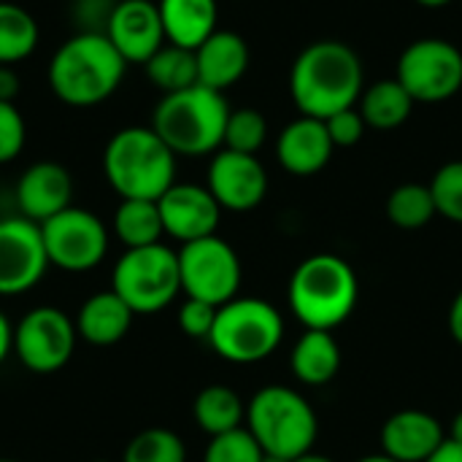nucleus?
Wrapping results in <instances>:
<instances>
[{"label": "nucleus", "instance_id": "f257e3e1", "mask_svg": "<svg viewBox=\"0 0 462 462\" xmlns=\"http://www.w3.org/2000/svg\"><path fill=\"white\" fill-rule=\"evenodd\" d=\"M363 89L365 70L360 54L336 38L309 43L290 68V95L303 116L325 122L357 106Z\"/></svg>", "mask_w": 462, "mask_h": 462}, {"label": "nucleus", "instance_id": "f03ea898", "mask_svg": "<svg viewBox=\"0 0 462 462\" xmlns=\"http://www.w3.org/2000/svg\"><path fill=\"white\" fill-rule=\"evenodd\" d=\"M125 70L127 62L106 32L79 30L54 49L46 81L60 103L70 108H92L119 89Z\"/></svg>", "mask_w": 462, "mask_h": 462}, {"label": "nucleus", "instance_id": "7ed1b4c3", "mask_svg": "<svg viewBox=\"0 0 462 462\" xmlns=\"http://www.w3.org/2000/svg\"><path fill=\"white\" fill-rule=\"evenodd\" d=\"M230 111L225 92L192 84L181 92L162 95L152 114V130L176 157H206L225 146Z\"/></svg>", "mask_w": 462, "mask_h": 462}, {"label": "nucleus", "instance_id": "20e7f679", "mask_svg": "<svg viewBox=\"0 0 462 462\" xmlns=\"http://www.w3.org/2000/svg\"><path fill=\"white\" fill-rule=\"evenodd\" d=\"M360 298L355 268L338 254H311L290 276L287 300L306 330H336L344 325Z\"/></svg>", "mask_w": 462, "mask_h": 462}, {"label": "nucleus", "instance_id": "39448f33", "mask_svg": "<svg viewBox=\"0 0 462 462\" xmlns=\"http://www.w3.org/2000/svg\"><path fill=\"white\" fill-rule=\"evenodd\" d=\"M103 173L122 200H160L176 184V154L152 127L130 125L108 138Z\"/></svg>", "mask_w": 462, "mask_h": 462}, {"label": "nucleus", "instance_id": "423d86ee", "mask_svg": "<svg viewBox=\"0 0 462 462\" xmlns=\"http://www.w3.org/2000/svg\"><path fill=\"white\" fill-rule=\"evenodd\" d=\"M246 430L265 455L298 460L314 452L319 422L317 411L300 393L284 384H271L257 390L246 403Z\"/></svg>", "mask_w": 462, "mask_h": 462}, {"label": "nucleus", "instance_id": "0eeeda50", "mask_svg": "<svg viewBox=\"0 0 462 462\" xmlns=\"http://www.w3.org/2000/svg\"><path fill=\"white\" fill-rule=\"evenodd\" d=\"M284 338V319L276 306L260 298H233L217 309L211 349L236 365L268 360Z\"/></svg>", "mask_w": 462, "mask_h": 462}, {"label": "nucleus", "instance_id": "6e6552de", "mask_svg": "<svg viewBox=\"0 0 462 462\" xmlns=\"http://www.w3.org/2000/svg\"><path fill=\"white\" fill-rule=\"evenodd\" d=\"M111 290L138 317L168 309L181 292L179 254L165 244L125 249L111 271Z\"/></svg>", "mask_w": 462, "mask_h": 462}, {"label": "nucleus", "instance_id": "1a4fd4ad", "mask_svg": "<svg viewBox=\"0 0 462 462\" xmlns=\"http://www.w3.org/2000/svg\"><path fill=\"white\" fill-rule=\"evenodd\" d=\"M176 254H179L181 292L187 298L206 300L217 309L238 298L241 260L225 238L219 236L198 238L181 244Z\"/></svg>", "mask_w": 462, "mask_h": 462}, {"label": "nucleus", "instance_id": "9d476101", "mask_svg": "<svg viewBox=\"0 0 462 462\" xmlns=\"http://www.w3.org/2000/svg\"><path fill=\"white\" fill-rule=\"evenodd\" d=\"M395 79L414 103H444L462 89V51L447 38H417L401 51Z\"/></svg>", "mask_w": 462, "mask_h": 462}, {"label": "nucleus", "instance_id": "9b49d317", "mask_svg": "<svg viewBox=\"0 0 462 462\" xmlns=\"http://www.w3.org/2000/svg\"><path fill=\"white\" fill-rule=\"evenodd\" d=\"M49 265L65 273L95 271L108 252V230L89 208L68 206L41 225Z\"/></svg>", "mask_w": 462, "mask_h": 462}, {"label": "nucleus", "instance_id": "f8f14e48", "mask_svg": "<svg viewBox=\"0 0 462 462\" xmlns=\"http://www.w3.org/2000/svg\"><path fill=\"white\" fill-rule=\"evenodd\" d=\"M76 341L73 319L57 306H35L14 328V355L38 376L65 368L76 352Z\"/></svg>", "mask_w": 462, "mask_h": 462}, {"label": "nucleus", "instance_id": "ddd939ff", "mask_svg": "<svg viewBox=\"0 0 462 462\" xmlns=\"http://www.w3.org/2000/svg\"><path fill=\"white\" fill-rule=\"evenodd\" d=\"M49 271L41 225L27 217L0 219V298L30 292Z\"/></svg>", "mask_w": 462, "mask_h": 462}, {"label": "nucleus", "instance_id": "4468645a", "mask_svg": "<svg viewBox=\"0 0 462 462\" xmlns=\"http://www.w3.org/2000/svg\"><path fill=\"white\" fill-rule=\"evenodd\" d=\"M206 187L222 211H252L268 195V171L257 154H241L233 149H219L211 154Z\"/></svg>", "mask_w": 462, "mask_h": 462}, {"label": "nucleus", "instance_id": "2eb2a0df", "mask_svg": "<svg viewBox=\"0 0 462 462\" xmlns=\"http://www.w3.org/2000/svg\"><path fill=\"white\" fill-rule=\"evenodd\" d=\"M106 35L127 65H146L168 43L160 8L152 0H116Z\"/></svg>", "mask_w": 462, "mask_h": 462}, {"label": "nucleus", "instance_id": "dca6fc26", "mask_svg": "<svg viewBox=\"0 0 462 462\" xmlns=\"http://www.w3.org/2000/svg\"><path fill=\"white\" fill-rule=\"evenodd\" d=\"M157 206H160L165 236L176 238L179 244L217 236V227L222 219V206L214 200L208 187L176 181L157 200Z\"/></svg>", "mask_w": 462, "mask_h": 462}, {"label": "nucleus", "instance_id": "f3484780", "mask_svg": "<svg viewBox=\"0 0 462 462\" xmlns=\"http://www.w3.org/2000/svg\"><path fill=\"white\" fill-rule=\"evenodd\" d=\"M16 208L22 217H27L35 225H43L54 214L73 206V179L70 171L54 160L32 162L22 171L16 189Z\"/></svg>", "mask_w": 462, "mask_h": 462}, {"label": "nucleus", "instance_id": "a211bd4d", "mask_svg": "<svg viewBox=\"0 0 462 462\" xmlns=\"http://www.w3.org/2000/svg\"><path fill=\"white\" fill-rule=\"evenodd\" d=\"M336 146L330 141V133L322 119L314 116H298L290 125L282 127L276 138V160L279 165L292 176H317L328 168Z\"/></svg>", "mask_w": 462, "mask_h": 462}, {"label": "nucleus", "instance_id": "6ab92c4d", "mask_svg": "<svg viewBox=\"0 0 462 462\" xmlns=\"http://www.w3.org/2000/svg\"><path fill=\"white\" fill-rule=\"evenodd\" d=\"M444 441L441 422L420 409L395 411L382 428V449L398 462H428Z\"/></svg>", "mask_w": 462, "mask_h": 462}, {"label": "nucleus", "instance_id": "aec40b11", "mask_svg": "<svg viewBox=\"0 0 462 462\" xmlns=\"http://www.w3.org/2000/svg\"><path fill=\"white\" fill-rule=\"evenodd\" d=\"M195 62L198 84L217 92H227L246 76L252 54L244 35L233 30H217L195 49Z\"/></svg>", "mask_w": 462, "mask_h": 462}, {"label": "nucleus", "instance_id": "412c9836", "mask_svg": "<svg viewBox=\"0 0 462 462\" xmlns=\"http://www.w3.org/2000/svg\"><path fill=\"white\" fill-rule=\"evenodd\" d=\"M133 311L130 306L114 292H95L89 295L81 306L79 314L73 319L79 338H84L92 346H114L119 344L133 325Z\"/></svg>", "mask_w": 462, "mask_h": 462}, {"label": "nucleus", "instance_id": "4be33fe9", "mask_svg": "<svg viewBox=\"0 0 462 462\" xmlns=\"http://www.w3.org/2000/svg\"><path fill=\"white\" fill-rule=\"evenodd\" d=\"M157 8L168 43L195 51L211 32H217V0H160Z\"/></svg>", "mask_w": 462, "mask_h": 462}, {"label": "nucleus", "instance_id": "5701e85b", "mask_svg": "<svg viewBox=\"0 0 462 462\" xmlns=\"http://www.w3.org/2000/svg\"><path fill=\"white\" fill-rule=\"evenodd\" d=\"M290 365L298 382L309 387H325L338 376L341 346L330 330H306L292 346Z\"/></svg>", "mask_w": 462, "mask_h": 462}, {"label": "nucleus", "instance_id": "b1692460", "mask_svg": "<svg viewBox=\"0 0 462 462\" xmlns=\"http://www.w3.org/2000/svg\"><path fill=\"white\" fill-rule=\"evenodd\" d=\"M414 97L406 92V87L398 79H379L368 84L357 100V111L363 114L365 125L379 133L398 130L409 122L414 111Z\"/></svg>", "mask_w": 462, "mask_h": 462}, {"label": "nucleus", "instance_id": "393cba45", "mask_svg": "<svg viewBox=\"0 0 462 462\" xmlns=\"http://www.w3.org/2000/svg\"><path fill=\"white\" fill-rule=\"evenodd\" d=\"M192 417H195L198 428L214 439V436L244 428L246 406L236 390H230L225 384H211L198 393V398L192 403Z\"/></svg>", "mask_w": 462, "mask_h": 462}, {"label": "nucleus", "instance_id": "a878e982", "mask_svg": "<svg viewBox=\"0 0 462 462\" xmlns=\"http://www.w3.org/2000/svg\"><path fill=\"white\" fill-rule=\"evenodd\" d=\"M114 236L125 244V249H141L160 244L165 236L162 217L157 200H141V198H127L116 206L114 211Z\"/></svg>", "mask_w": 462, "mask_h": 462}, {"label": "nucleus", "instance_id": "bb28decb", "mask_svg": "<svg viewBox=\"0 0 462 462\" xmlns=\"http://www.w3.org/2000/svg\"><path fill=\"white\" fill-rule=\"evenodd\" d=\"M41 30L35 16L19 3L0 0V65L14 68L27 60L38 46Z\"/></svg>", "mask_w": 462, "mask_h": 462}, {"label": "nucleus", "instance_id": "cd10ccee", "mask_svg": "<svg viewBox=\"0 0 462 462\" xmlns=\"http://www.w3.org/2000/svg\"><path fill=\"white\" fill-rule=\"evenodd\" d=\"M146 76L149 81L162 92H181L192 84H198V62H195V51L176 46V43H165L146 65Z\"/></svg>", "mask_w": 462, "mask_h": 462}, {"label": "nucleus", "instance_id": "c85d7f7f", "mask_svg": "<svg viewBox=\"0 0 462 462\" xmlns=\"http://www.w3.org/2000/svg\"><path fill=\"white\" fill-rule=\"evenodd\" d=\"M436 214L439 211H436L430 184L409 181V184L395 187L387 198V219L398 230H422L425 225H430Z\"/></svg>", "mask_w": 462, "mask_h": 462}, {"label": "nucleus", "instance_id": "c756f323", "mask_svg": "<svg viewBox=\"0 0 462 462\" xmlns=\"http://www.w3.org/2000/svg\"><path fill=\"white\" fill-rule=\"evenodd\" d=\"M122 462H187V447L168 428H146L127 441Z\"/></svg>", "mask_w": 462, "mask_h": 462}, {"label": "nucleus", "instance_id": "7c9ffc66", "mask_svg": "<svg viewBox=\"0 0 462 462\" xmlns=\"http://www.w3.org/2000/svg\"><path fill=\"white\" fill-rule=\"evenodd\" d=\"M268 141V119L257 108H236L227 116L225 146L241 154H257Z\"/></svg>", "mask_w": 462, "mask_h": 462}, {"label": "nucleus", "instance_id": "2f4dec72", "mask_svg": "<svg viewBox=\"0 0 462 462\" xmlns=\"http://www.w3.org/2000/svg\"><path fill=\"white\" fill-rule=\"evenodd\" d=\"M430 192L436 200V211L444 219L462 225V160H452L436 171Z\"/></svg>", "mask_w": 462, "mask_h": 462}, {"label": "nucleus", "instance_id": "473e14b6", "mask_svg": "<svg viewBox=\"0 0 462 462\" xmlns=\"http://www.w3.org/2000/svg\"><path fill=\"white\" fill-rule=\"evenodd\" d=\"M265 452L246 428L214 436L206 447L203 462H263Z\"/></svg>", "mask_w": 462, "mask_h": 462}, {"label": "nucleus", "instance_id": "72a5a7b5", "mask_svg": "<svg viewBox=\"0 0 462 462\" xmlns=\"http://www.w3.org/2000/svg\"><path fill=\"white\" fill-rule=\"evenodd\" d=\"M27 141V125L14 100H0V165L14 162Z\"/></svg>", "mask_w": 462, "mask_h": 462}, {"label": "nucleus", "instance_id": "f704fd0d", "mask_svg": "<svg viewBox=\"0 0 462 462\" xmlns=\"http://www.w3.org/2000/svg\"><path fill=\"white\" fill-rule=\"evenodd\" d=\"M214 319H217V306H211L206 300L187 298L179 309V328L187 338L208 341V336L214 330Z\"/></svg>", "mask_w": 462, "mask_h": 462}, {"label": "nucleus", "instance_id": "c9c22d12", "mask_svg": "<svg viewBox=\"0 0 462 462\" xmlns=\"http://www.w3.org/2000/svg\"><path fill=\"white\" fill-rule=\"evenodd\" d=\"M325 127H328L330 141H333L336 149H349V146L360 143L365 130H368V125H365L363 114L357 111V106L333 114L330 119H325Z\"/></svg>", "mask_w": 462, "mask_h": 462}, {"label": "nucleus", "instance_id": "e433bc0d", "mask_svg": "<svg viewBox=\"0 0 462 462\" xmlns=\"http://www.w3.org/2000/svg\"><path fill=\"white\" fill-rule=\"evenodd\" d=\"M116 0H76L73 19L81 32H106Z\"/></svg>", "mask_w": 462, "mask_h": 462}, {"label": "nucleus", "instance_id": "4c0bfd02", "mask_svg": "<svg viewBox=\"0 0 462 462\" xmlns=\"http://www.w3.org/2000/svg\"><path fill=\"white\" fill-rule=\"evenodd\" d=\"M428 462H462V444L447 439V441L433 452V457Z\"/></svg>", "mask_w": 462, "mask_h": 462}, {"label": "nucleus", "instance_id": "58836bf2", "mask_svg": "<svg viewBox=\"0 0 462 462\" xmlns=\"http://www.w3.org/2000/svg\"><path fill=\"white\" fill-rule=\"evenodd\" d=\"M449 333L462 346V290L455 295V300L449 306Z\"/></svg>", "mask_w": 462, "mask_h": 462}, {"label": "nucleus", "instance_id": "ea45409f", "mask_svg": "<svg viewBox=\"0 0 462 462\" xmlns=\"http://www.w3.org/2000/svg\"><path fill=\"white\" fill-rule=\"evenodd\" d=\"M11 352H14V328L5 319V314L0 311V365L8 360Z\"/></svg>", "mask_w": 462, "mask_h": 462}, {"label": "nucleus", "instance_id": "a19ab883", "mask_svg": "<svg viewBox=\"0 0 462 462\" xmlns=\"http://www.w3.org/2000/svg\"><path fill=\"white\" fill-rule=\"evenodd\" d=\"M16 92H19V81H16L14 70L0 65V100H14Z\"/></svg>", "mask_w": 462, "mask_h": 462}, {"label": "nucleus", "instance_id": "79ce46f5", "mask_svg": "<svg viewBox=\"0 0 462 462\" xmlns=\"http://www.w3.org/2000/svg\"><path fill=\"white\" fill-rule=\"evenodd\" d=\"M449 439H452V441H457V444H462V411L460 414H455V420H452Z\"/></svg>", "mask_w": 462, "mask_h": 462}, {"label": "nucleus", "instance_id": "37998d69", "mask_svg": "<svg viewBox=\"0 0 462 462\" xmlns=\"http://www.w3.org/2000/svg\"><path fill=\"white\" fill-rule=\"evenodd\" d=\"M292 462H336V460H330L328 455H317V452H309V455H303V457H298V460H292Z\"/></svg>", "mask_w": 462, "mask_h": 462}, {"label": "nucleus", "instance_id": "c03bdc74", "mask_svg": "<svg viewBox=\"0 0 462 462\" xmlns=\"http://www.w3.org/2000/svg\"><path fill=\"white\" fill-rule=\"evenodd\" d=\"M417 5H422V8H444V5H449L452 0H414Z\"/></svg>", "mask_w": 462, "mask_h": 462}, {"label": "nucleus", "instance_id": "a18cd8bd", "mask_svg": "<svg viewBox=\"0 0 462 462\" xmlns=\"http://www.w3.org/2000/svg\"><path fill=\"white\" fill-rule=\"evenodd\" d=\"M357 462H398V460H393V457H387V455L382 452V455H368V457H363V460H357Z\"/></svg>", "mask_w": 462, "mask_h": 462}, {"label": "nucleus", "instance_id": "49530a36", "mask_svg": "<svg viewBox=\"0 0 462 462\" xmlns=\"http://www.w3.org/2000/svg\"><path fill=\"white\" fill-rule=\"evenodd\" d=\"M263 462H292V460H284V457H273V455H265Z\"/></svg>", "mask_w": 462, "mask_h": 462}, {"label": "nucleus", "instance_id": "de8ad7c7", "mask_svg": "<svg viewBox=\"0 0 462 462\" xmlns=\"http://www.w3.org/2000/svg\"><path fill=\"white\" fill-rule=\"evenodd\" d=\"M0 462H22V460H8V457H0Z\"/></svg>", "mask_w": 462, "mask_h": 462}]
</instances>
